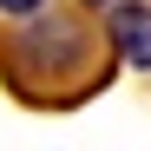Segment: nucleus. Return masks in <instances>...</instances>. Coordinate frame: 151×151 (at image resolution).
<instances>
[{"instance_id": "nucleus-1", "label": "nucleus", "mask_w": 151, "mask_h": 151, "mask_svg": "<svg viewBox=\"0 0 151 151\" xmlns=\"http://www.w3.org/2000/svg\"><path fill=\"white\" fill-rule=\"evenodd\" d=\"M79 53H86V33H79V20H59V13H46L27 27V59L46 66V72H79Z\"/></svg>"}, {"instance_id": "nucleus-2", "label": "nucleus", "mask_w": 151, "mask_h": 151, "mask_svg": "<svg viewBox=\"0 0 151 151\" xmlns=\"http://www.w3.org/2000/svg\"><path fill=\"white\" fill-rule=\"evenodd\" d=\"M105 33H112V46H118L125 66L151 72V7H125V0H112V7H105Z\"/></svg>"}, {"instance_id": "nucleus-3", "label": "nucleus", "mask_w": 151, "mask_h": 151, "mask_svg": "<svg viewBox=\"0 0 151 151\" xmlns=\"http://www.w3.org/2000/svg\"><path fill=\"white\" fill-rule=\"evenodd\" d=\"M46 0H0V13H13V20H27V13H40Z\"/></svg>"}, {"instance_id": "nucleus-4", "label": "nucleus", "mask_w": 151, "mask_h": 151, "mask_svg": "<svg viewBox=\"0 0 151 151\" xmlns=\"http://www.w3.org/2000/svg\"><path fill=\"white\" fill-rule=\"evenodd\" d=\"M92 7H112V0H92Z\"/></svg>"}]
</instances>
